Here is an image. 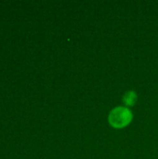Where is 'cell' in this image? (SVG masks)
Instances as JSON below:
<instances>
[{
	"instance_id": "obj_1",
	"label": "cell",
	"mask_w": 158,
	"mask_h": 159,
	"mask_svg": "<svg viewBox=\"0 0 158 159\" xmlns=\"http://www.w3.org/2000/svg\"><path fill=\"white\" fill-rule=\"evenodd\" d=\"M133 119L132 111L126 106H117L114 108L108 116L109 124L117 129L128 127Z\"/></svg>"
},
{
	"instance_id": "obj_2",
	"label": "cell",
	"mask_w": 158,
	"mask_h": 159,
	"mask_svg": "<svg viewBox=\"0 0 158 159\" xmlns=\"http://www.w3.org/2000/svg\"><path fill=\"white\" fill-rule=\"evenodd\" d=\"M137 99H138L137 93L134 90H129L123 96V102L125 103L126 107L129 108V107L135 105Z\"/></svg>"
}]
</instances>
